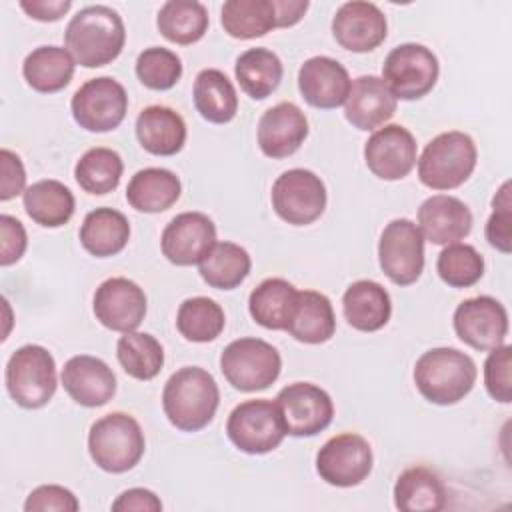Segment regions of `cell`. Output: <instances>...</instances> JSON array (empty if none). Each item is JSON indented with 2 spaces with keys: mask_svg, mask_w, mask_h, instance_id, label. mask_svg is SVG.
Here are the masks:
<instances>
[{
  "mask_svg": "<svg viewBox=\"0 0 512 512\" xmlns=\"http://www.w3.org/2000/svg\"><path fill=\"white\" fill-rule=\"evenodd\" d=\"M64 44L76 64L84 68L106 66L120 56L126 44L122 16L104 4L86 6L70 18Z\"/></svg>",
  "mask_w": 512,
  "mask_h": 512,
  "instance_id": "cell-1",
  "label": "cell"
},
{
  "mask_svg": "<svg viewBox=\"0 0 512 512\" xmlns=\"http://www.w3.org/2000/svg\"><path fill=\"white\" fill-rule=\"evenodd\" d=\"M220 390L214 376L200 366L178 368L164 384L162 410L168 422L182 432L206 428L218 410Z\"/></svg>",
  "mask_w": 512,
  "mask_h": 512,
  "instance_id": "cell-2",
  "label": "cell"
},
{
  "mask_svg": "<svg viewBox=\"0 0 512 512\" xmlns=\"http://www.w3.org/2000/svg\"><path fill=\"white\" fill-rule=\"evenodd\" d=\"M414 384L424 400L452 406L464 400L478 378L474 360L458 348H430L414 364Z\"/></svg>",
  "mask_w": 512,
  "mask_h": 512,
  "instance_id": "cell-3",
  "label": "cell"
},
{
  "mask_svg": "<svg viewBox=\"0 0 512 512\" xmlns=\"http://www.w3.org/2000/svg\"><path fill=\"white\" fill-rule=\"evenodd\" d=\"M144 450V432L138 420L126 412H110L90 426V458L108 474H124L132 470L142 460Z\"/></svg>",
  "mask_w": 512,
  "mask_h": 512,
  "instance_id": "cell-4",
  "label": "cell"
},
{
  "mask_svg": "<svg viewBox=\"0 0 512 512\" xmlns=\"http://www.w3.org/2000/svg\"><path fill=\"white\" fill-rule=\"evenodd\" d=\"M478 150L474 140L450 130L432 138L418 158V180L430 190H454L474 172Z\"/></svg>",
  "mask_w": 512,
  "mask_h": 512,
  "instance_id": "cell-5",
  "label": "cell"
},
{
  "mask_svg": "<svg viewBox=\"0 0 512 512\" xmlns=\"http://www.w3.org/2000/svg\"><path fill=\"white\" fill-rule=\"evenodd\" d=\"M4 382L10 398L26 410L46 406L58 388L54 356L40 344L20 346L8 360Z\"/></svg>",
  "mask_w": 512,
  "mask_h": 512,
  "instance_id": "cell-6",
  "label": "cell"
},
{
  "mask_svg": "<svg viewBox=\"0 0 512 512\" xmlns=\"http://www.w3.org/2000/svg\"><path fill=\"white\" fill-rule=\"evenodd\" d=\"M220 370L234 390L258 392L278 380L282 358L270 342L246 336L232 340L222 350Z\"/></svg>",
  "mask_w": 512,
  "mask_h": 512,
  "instance_id": "cell-7",
  "label": "cell"
},
{
  "mask_svg": "<svg viewBox=\"0 0 512 512\" xmlns=\"http://www.w3.org/2000/svg\"><path fill=\"white\" fill-rule=\"evenodd\" d=\"M226 434L240 452L260 456L282 444L286 426L276 400L256 398L240 402L228 414Z\"/></svg>",
  "mask_w": 512,
  "mask_h": 512,
  "instance_id": "cell-8",
  "label": "cell"
},
{
  "mask_svg": "<svg viewBox=\"0 0 512 512\" xmlns=\"http://www.w3.org/2000/svg\"><path fill=\"white\" fill-rule=\"evenodd\" d=\"M440 64L424 44L406 42L388 52L382 64V80L398 100L424 98L438 80Z\"/></svg>",
  "mask_w": 512,
  "mask_h": 512,
  "instance_id": "cell-9",
  "label": "cell"
},
{
  "mask_svg": "<svg viewBox=\"0 0 512 512\" xmlns=\"http://www.w3.org/2000/svg\"><path fill=\"white\" fill-rule=\"evenodd\" d=\"M270 202L276 216L286 224L308 226L324 214L328 194L318 174L306 168H290L274 180Z\"/></svg>",
  "mask_w": 512,
  "mask_h": 512,
  "instance_id": "cell-10",
  "label": "cell"
},
{
  "mask_svg": "<svg viewBox=\"0 0 512 512\" xmlns=\"http://www.w3.org/2000/svg\"><path fill=\"white\" fill-rule=\"evenodd\" d=\"M70 110L76 124L88 132H110L128 112V94L112 76L86 80L72 96Z\"/></svg>",
  "mask_w": 512,
  "mask_h": 512,
  "instance_id": "cell-11",
  "label": "cell"
},
{
  "mask_svg": "<svg viewBox=\"0 0 512 512\" xmlns=\"http://www.w3.org/2000/svg\"><path fill=\"white\" fill-rule=\"evenodd\" d=\"M378 262L396 286L414 284L424 270V238L408 218L388 222L378 240Z\"/></svg>",
  "mask_w": 512,
  "mask_h": 512,
  "instance_id": "cell-12",
  "label": "cell"
},
{
  "mask_svg": "<svg viewBox=\"0 0 512 512\" xmlns=\"http://www.w3.org/2000/svg\"><path fill=\"white\" fill-rule=\"evenodd\" d=\"M374 466L370 442L354 432L336 434L316 454L318 476L336 488L362 484Z\"/></svg>",
  "mask_w": 512,
  "mask_h": 512,
  "instance_id": "cell-13",
  "label": "cell"
},
{
  "mask_svg": "<svg viewBox=\"0 0 512 512\" xmlns=\"http://www.w3.org/2000/svg\"><path fill=\"white\" fill-rule=\"evenodd\" d=\"M276 404L282 412L286 434L296 438H312L326 430L334 418L330 394L312 382H292L284 386Z\"/></svg>",
  "mask_w": 512,
  "mask_h": 512,
  "instance_id": "cell-14",
  "label": "cell"
},
{
  "mask_svg": "<svg viewBox=\"0 0 512 512\" xmlns=\"http://www.w3.org/2000/svg\"><path fill=\"white\" fill-rule=\"evenodd\" d=\"M454 332L466 346L488 352L508 336V312L492 296H474L460 302L452 316Z\"/></svg>",
  "mask_w": 512,
  "mask_h": 512,
  "instance_id": "cell-15",
  "label": "cell"
},
{
  "mask_svg": "<svg viewBox=\"0 0 512 512\" xmlns=\"http://www.w3.org/2000/svg\"><path fill=\"white\" fill-rule=\"evenodd\" d=\"M96 320L112 332H134L148 310L144 290L130 278L114 276L104 280L92 300Z\"/></svg>",
  "mask_w": 512,
  "mask_h": 512,
  "instance_id": "cell-16",
  "label": "cell"
},
{
  "mask_svg": "<svg viewBox=\"0 0 512 512\" xmlns=\"http://www.w3.org/2000/svg\"><path fill=\"white\" fill-rule=\"evenodd\" d=\"M416 138L400 124H384L364 144V162L380 180H402L416 166Z\"/></svg>",
  "mask_w": 512,
  "mask_h": 512,
  "instance_id": "cell-17",
  "label": "cell"
},
{
  "mask_svg": "<svg viewBox=\"0 0 512 512\" xmlns=\"http://www.w3.org/2000/svg\"><path fill=\"white\" fill-rule=\"evenodd\" d=\"M216 244V224L202 212L176 214L160 236V248L174 266H194Z\"/></svg>",
  "mask_w": 512,
  "mask_h": 512,
  "instance_id": "cell-18",
  "label": "cell"
},
{
  "mask_svg": "<svg viewBox=\"0 0 512 512\" xmlns=\"http://www.w3.org/2000/svg\"><path fill=\"white\" fill-rule=\"evenodd\" d=\"M386 34V16L374 2H344L332 18L334 40L350 52H372L386 40Z\"/></svg>",
  "mask_w": 512,
  "mask_h": 512,
  "instance_id": "cell-19",
  "label": "cell"
},
{
  "mask_svg": "<svg viewBox=\"0 0 512 512\" xmlns=\"http://www.w3.org/2000/svg\"><path fill=\"white\" fill-rule=\"evenodd\" d=\"M60 380L66 394L84 408L104 406L116 394V376L112 368L102 358L90 354L68 358Z\"/></svg>",
  "mask_w": 512,
  "mask_h": 512,
  "instance_id": "cell-20",
  "label": "cell"
},
{
  "mask_svg": "<svg viewBox=\"0 0 512 512\" xmlns=\"http://www.w3.org/2000/svg\"><path fill=\"white\" fill-rule=\"evenodd\" d=\"M416 220L422 238L436 246H448L464 240L474 222L470 208L450 194H434L426 198L418 208Z\"/></svg>",
  "mask_w": 512,
  "mask_h": 512,
  "instance_id": "cell-21",
  "label": "cell"
},
{
  "mask_svg": "<svg viewBox=\"0 0 512 512\" xmlns=\"http://www.w3.org/2000/svg\"><path fill=\"white\" fill-rule=\"evenodd\" d=\"M350 86L348 70L330 56H312L298 70V90L312 108L332 110L342 106Z\"/></svg>",
  "mask_w": 512,
  "mask_h": 512,
  "instance_id": "cell-22",
  "label": "cell"
},
{
  "mask_svg": "<svg viewBox=\"0 0 512 512\" xmlns=\"http://www.w3.org/2000/svg\"><path fill=\"white\" fill-rule=\"evenodd\" d=\"M256 136L264 156L288 158L308 138L306 114L294 102H278L260 116Z\"/></svg>",
  "mask_w": 512,
  "mask_h": 512,
  "instance_id": "cell-23",
  "label": "cell"
},
{
  "mask_svg": "<svg viewBox=\"0 0 512 512\" xmlns=\"http://www.w3.org/2000/svg\"><path fill=\"white\" fill-rule=\"evenodd\" d=\"M396 112V98L380 76L368 74L352 80L344 102L346 120L364 132L382 128Z\"/></svg>",
  "mask_w": 512,
  "mask_h": 512,
  "instance_id": "cell-24",
  "label": "cell"
},
{
  "mask_svg": "<svg viewBox=\"0 0 512 512\" xmlns=\"http://www.w3.org/2000/svg\"><path fill=\"white\" fill-rule=\"evenodd\" d=\"M136 138L140 146L154 156H174L186 144V122L170 106L152 104L140 110L136 118Z\"/></svg>",
  "mask_w": 512,
  "mask_h": 512,
  "instance_id": "cell-25",
  "label": "cell"
},
{
  "mask_svg": "<svg viewBox=\"0 0 512 512\" xmlns=\"http://www.w3.org/2000/svg\"><path fill=\"white\" fill-rule=\"evenodd\" d=\"M342 312L354 330L376 332L388 324L392 316V300L382 284L374 280H356L342 296Z\"/></svg>",
  "mask_w": 512,
  "mask_h": 512,
  "instance_id": "cell-26",
  "label": "cell"
},
{
  "mask_svg": "<svg viewBox=\"0 0 512 512\" xmlns=\"http://www.w3.org/2000/svg\"><path fill=\"white\" fill-rule=\"evenodd\" d=\"M180 194V178L172 170L156 166L138 170L126 186L128 204L144 214H158L172 208L178 202Z\"/></svg>",
  "mask_w": 512,
  "mask_h": 512,
  "instance_id": "cell-27",
  "label": "cell"
},
{
  "mask_svg": "<svg viewBox=\"0 0 512 512\" xmlns=\"http://www.w3.org/2000/svg\"><path fill=\"white\" fill-rule=\"evenodd\" d=\"M78 238L82 248L96 258L116 256L130 240V222L122 212L100 206L84 216Z\"/></svg>",
  "mask_w": 512,
  "mask_h": 512,
  "instance_id": "cell-28",
  "label": "cell"
},
{
  "mask_svg": "<svg viewBox=\"0 0 512 512\" xmlns=\"http://www.w3.org/2000/svg\"><path fill=\"white\" fill-rule=\"evenodd\" d=\"M76 60L62 46H38L22 62V76L26 84L40 94H54L64 90L74 76Z\"/></svg>",
  "mask_w": 512,
  "mask_h": 512,
  "instance_id": "cell-29",
  "label": "cell"
},
{
  "mask_svg": "<svg viewBox=\"0 0 512 512\" xmlns=\"http://www.w3.org/2000/svg\"><path fill=\"white\" fill-rule=\"evenodd\" d=\"M22 204L32 222L44 228H60L74 216L76 200L72 190L60 180H38L22 194Z\"/></svg>",
  "mask_w": 512,
  "mask_h": 512,
  "instance_id": "cell-30",
  "label": "cell"
},
{
  "mask_svg": "<svg viewBox=\"0 0 512 512\" xmlns=\"http://www.w3.org/2000/svg\"><path fill=\"white\" fill-rule=\"evenodd\" d=\"M298 302V290L284 278L262 280L248 298V312L266 330H286Z\"/></svg>",
  "mask_w": 512,
  "mask_h": 512,
  "instance_id": "cell-31",
  "label": "cell"
},
{
  "mask_svg": "<svg viewBox=\"0 0 512 512\" xmlns=\"http://www.w3.org/2000/svg\"><path fill=\"white\" fill-rule=\"evenodd\" d=\"M286 332L302 344H324L336 332V316L328 296L316 290H298V302Z\"/></svg>",
  "mask_w": 512,
  "mask_h": 512,
  "instance_id": "cell-32",
  "label": "cell"
},
{
  "mask_svg": "<svg viewBox=\"0 0 512 512\" xmlns=\"http://www.w3.org/2000/svg\"><path fill=\"white\" fill-rule=\"evenodd\" d=\"M446 496L444 482L426 466L406 468L394 484V506L402 512H438Z\"/></svg>",
  "mask_w": 512,
  "mask_h": 512,
  "instance_id": "cell-33",
  "label": "cell"
},
{
  "mask_svg": "<svg viewBox=\"0 0 512 512\" xmlns=\"http://www.w3.org/2000/svg\"><path fill=\"white\" fill-rule=\"evenodd\" d=\"M192 98L196 112L212 124H228L238 112L236 88L218 68H204L198 72Z\"/></svg>",
  "mask_w": 512,
  "mask_h": 512,
  "instance_id": "cell-34",
  "label": "cell"
},
{
  "mask_svg": "<svg viewBox=\"0 0 512 512\" xmlns=\"http://www.w3.org/2000/svg\"><path fill=\"white\" fill-rule=\"evenodd\" d=\"M234 76L246 96L252 100H264L280 86L284 66L276 52L256 46L244 50L236 58Z\"/></svg>",
  "mask_w": 512,
  "mask_h": 512,
  "instance_id": "cell-35",
  "label": "cell"
},
{
  "mask_svg": "<svg viewBox=\"0 0 512 512\" xmlns=\"http://www.w3.org/2000/svg\"><path fill=\"white\" fill-rule=\"evenodd\" d=\"M208 10L198 0H168L156 16L158 32L172 44L188 46L208 32Z\"/></svg>",
  "mask_w": 512,
  "mask_h": 512,
  "instance_id": "cell-36",
  "label": "cell"
},
{
  "mask_svg": "<svg viewBox=\"0 0 512 512\" xmlns=\"http://www.w3.org/2000/svg\"><path fill=\"white\" fill-rule=\"evenodd\" d=\"M252 260L246 248L234 242H216L198 264L202 280L216 290H234L250 274Z\"/></svg>",
  "mask_w": 512,
  "mask_h": 512,
  "instance_id": "cell-37",
  "label": "cell"
},
{
  "mask_svg": "<svg viewBox=\"0 0 512 512\" xmlns=\"http://www.w3.org/2000/svg\"><path fill=\"white\" fill-rule=\"evenodd\" d=\"M224 32L236 40H252L276 28L272 0H228L220 10Z\"/></svg>",
  "mask_w": 512,
  "mask_h": 512,
  "instance_id": "cell-38",
  "label": "cell"
},
{
  "mask_svg": "<svg viewBox=\"0 0 512 512\" xmlns=\"http://www.w3.org/2000/svg\"><path fill=\"white\" fill-rule=\"evenodd\" d=\"M124 172L120 154L106 146H94L86 150L74 166V178L78 186L92 196H102L118 188Z\"/></svg>",
  "mask_w": 512,
  "mask_h": 512,
  "instance_id": "cell-39",
  "label": "cell"
},
{
  "mask_svg": "<svg viewBox=\"0 0 512 512\" xmlns=\"http://www.w3.org/2000/svg\"><path fill=\"white\" fill-rule=\"evenodd\" d=\"M226 324L222 306L208 296L186 298L176 312V328L188 342L204 344L216 340Z\"/></svg>",
  "mask_w": 512,
  "mask_h": 512,
  "instance_id": "cell-40",
  "label": "cell"
},
{
  "mask_svg": "<svg viewBox=\"0 0 512 512\" xmlns=\"http://www.w3.org/2000/svg\"><path fill=\"white\" fill-rule=\"evenodd\" d=\"M116 358L124 372L136 380H152L164 366V348L148 332H126L118 338Z\"/></svg>",
  "mask_w": 512,
  "mask_h": 512,
  "instance_id": "cell-41",
  "label": "cell"
},
{
  "mask_svg": "<svg viewBox=\"0 0 512 512\" xmlns=\"http://www.w3.org/2000/svg\"><path fill=\"white\" fill-rule=\"evenodd\" d=\"M436 272L450 288H470L484 276V258L472 244L454 242L438 254Z\"/></svg>",
  "mask_w": 512,
  "mask_h": 512,
  "instance_id": "cell-42",
  "label": "cell"
},
{
  "mask_svg": "<svg viewBox=\"0 0 512 512\" xmlns=\"http://www.w3.org/2000/svg\"><path fill=\"white\" fill-rule=\"evenodd\" d=\"M136 76L150 90H170L182 78V60L176 52L150 46L144 48L136 58Z\"/></svg>",
  "mask_w": 512,
  "mask_h": 512,
  "instance_id": "cell-43",
  "label": "cell"
},
{
  "mask_svg": "<svg viewBox=\"0 0 512 512\" xmlns=\"http://www.w3.org/2000/svg\"><path fill=\"white\" fill-rule=\"evenodd\" d=\"M484 386L492 400L510 404L512 400V346L500 344L488 350L484 362Z\"/></svg>",
  "mask_w": 512,
  "mask_h": 512,
  "instance_id": "cell-44",
  "label": "cell"
},
{
  "mask_svg": "<svg viewBox=\"0 0 512 512\" xmlns=\"http://www.w3.org/2000/svg\"><path fill=\"white\" fill-rule=\"evenodd\" d=\"M486 240L492 248L502 254L512 252V202H510V182L506 180L492 200V214L484 228Z\"/></svg>",
  "mask_w": 512,
  "mask_h": 512,
  "instance_id": "cell-45",
  "label": "cell"
},
{
  "mask_svg": "<svg viewBox=\"0 0 512 512\" xmlns=\"http://www.w3.org/2000/svg\"><path fill=\"white\" fill-rule=\"evenodd\" d=\"M26 512H76L80 510V502L72 490L58 484H42L34 488L24 502Z\"/></svg>",
  "mask_w": 512,
  "mask_h": 512,
  "instance_id": "cell-46",
  "label": "cell"
},
{
  "mask_svg": "<svg viewBox=\"0 0 512 512\" xmlns=\"http://www.w3.org/2000/svg\"><path fill=\"white\" fill-rule=\"evenodd\" d=\"M0 264L2 266H12L16 264L28 246V236L24 230V224L10 216L2 214L0 216Z\"/></svg>",
  "mask_w": 512,
  "mask_h": 512,
  "instance_id": "cell-47",
  "label": "cell"
},
{
  "mask_svg": "<svg viewBox=\"0 0 512 512\" xmlns=\"http://www.w3.org/2000/svg\"><path fill=\"white\" fill-rule=\"evenodd\" d=\"M0 166H2V180H0V200L8 202L26 190V170L22 158L8 150H0Z\"/></svg>",
  "mask_w": 512,
  "mask_h": 512,
  "instance_id": "cell-48",
  "label": "cell"
},
{
  "mask_svg": "<svg viewBox=\"0 0 512 512\" xmlns=\"http://www.w3.org/2000/svg\"><path fill=\"white\" fill-rule=\"evenodd\" d=\"M114 512H160L162 500L148 488H128L114 502Z\"/></svg>",
  "mask_w": 512,
  "mask_h": 512,
  "instance_id": "cell-49",
  "label": "cell"
},
{
  "mask_svg": "<svg viewBox=\"0 0 512 512\" xmlns=\"http://www.w3.org/2000/svg\"><path fill=\"white\" fill-rule=\"evenodd\" d=\"M20 8L38 22H56L60 20L70 8V0H20Z\"/></svg>",
  "mask_w": 512,
  "mask_h": 512,
  "instance_id": "cell-50",
  "label": "cell"
},
{
  "mask_svg": "<svg viewBox=\"0 0 512 512\" xmlns=\"http://www.w3.org/2000/svg\"><path fill=\"white\" fill-rule=\"evenodd\" d=\"M276 10V28H290L302 20L310 2L308 0H272Z\"/></svg>",
  "mask_w": 512,
  "mask_h": 512,
  "instance_id": "cell-51",
  "label": "cell"
}]
</instances>
